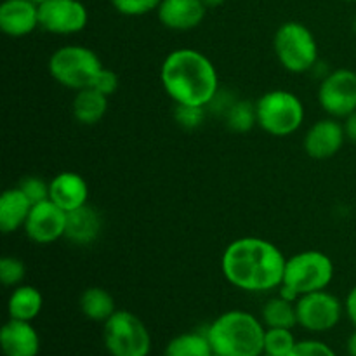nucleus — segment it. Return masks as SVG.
<instances>
[{
	"label": "nucleus",
	"mask_w": 356,
	"mask_h": 356,
	"mask_svg": "<svg viewBox=\"0 0 356 356\" xmlns=\"http://www.w3.org/2000/svg\"><path fill=\"white\" fill-rule=\"evenodd\" d=\"M287 257L275 243L257 236L235 240L222 252V275L245 292H270L284 284Z\"/></svg>",
	"instance_id": "obj_1"
},
{
	"label": "nucleus",
	"mask_w": 356,
	"mask_h": 356,
	"mask_svg": "<svg viewBox=\"0 0 356 356\" xmlns=\"http://www.w3.org/2000/svg\"><path fill=\"white\" fill-rule=\"evenodd\" d=\"M160 80L176 104L207 106L219 90L214 63L197 49L183 47L170 52L162 63Z\"/></svg>",
	"instance_id": "obj_2"
},
{
	"label": "nucleus",
	"mask_w": 356,
	"mask_h": 356,
	"mask_svg": "<svg viewBox=\"0 0 356 356\" xmlns=\"http://www.w3.org/2000/svg\"><path fill=\"white\" fill-rule=\"evenodd\" d=\"M214 353L222 356H263V320L242 309H232L219 315L205 330Z\"/></svg>",
	"instance_id": "obj_3"
},
{
	"label": "nucleus",
	"mask_w": 356,
	"mask_h": 356,
	"mask_svg": "<svg viewBox=\"0 0 356 356\" xmlns=\"http://www.w3.org/2000/svg\"><path fill=\"white\" fill-rule=\"evenodd\" d=\"M103 70L99 56L83 45H63L49 58V73L66 89L82 90L92 87Z\"/></svg>",
	"instance_id": "obj_4"
},
{
	"label": "nucleus",
	"mask_w": 356,
	"mask_h": 356,
	"mask_svg": "<svg viewBox=\"0 0 356 356\" xmlns=\"http://www.w3.org/2000/svg\"><path fill=\"white\" fill-rule=\"evenodd\" d=\"M275 56L287 72H312L318 63V44L315 35L306 24L299 21H287L280 24L273 37Z\"/></svg>",
	"instance_id": "obj_5"
},
{
	"label": "nucleus",
	"mask_w": 356,
	"mask_h": 356,
	"mask_svg": "<svg viewBox=\"0 0 356 356\" xmlns=\"http://www.w3.org/2000/svg\"><path fill=\"white\" fill-rule=\"evenodd\" d=\"M257 125L277 138L294 134L305 122V106L291 90L275 89L263 94L256 103Z\"/></svg>",
	"instance_id": "obj_6"
},
{
	"label": "nucleus",
	"mask_w": 356,
	"mask_h": 356,
	"mask_svg": "<svg viewBox=\"0 0 356 356\" xmlns=\"http://www.w3.org/2000/svg\"><path fill=\"white\" fill-rule=\"evenodd\" d=\"M104 348L111 356H148L152 336L138 315L117 309L104 322Z\"/></svg>",
	"instance_id": "obj_7"
},
{
	"label": "nucleus",
	"mask_w": 356,
	"mask_h": 356,
	"mask_svg": "<svg viewBox=\"0 0 356 356\" xmlns=\"http://www.w3.org/2000/svg\"><path fill=\"white\" fill-rule=\"evenodd\" d=\"M334 280V263L320 250H305L289 257L285 263L284 284L301 296L325 291Z\"/></svg>",
	"instance_id": "obj_8"
},
{
	"label": "nucleus",
	"mask_w": 356,
	"mask_h": 356,
	"mask_svg": "<svg viewBox=\"0 0 356 356\" xmlns=\"http://www.w3.org/2000/svg\"><path fill=\"white\" fill-rule=\"evenodd\" d=\"M298 309V325L308 332H329L343 316V302L334 294L325 291L309 292L296 301Z\"/></svg>",
	"instance_id": "obj_9"
},
{
	"label": "nucleus",
	"mask_w": 356,
	"mask_h": 356,
	"mask_svg": "<svg viewBox=\"0 0 356 356\" xmlns=\"http://www.w3.org/2000/svg\"><path fill=\"white\" fill-rule=\"evenodd\" d=\"M318 103L334 118L356 111V72L339 68L330 72L318 87Z\"/></svg>",
	"instance_id": "obj_10"
},
{
	"label": "nucleus",
	"mask_w": 356,
	"mask_h": 356,
	"mask_svg": "<svg viewBox=\"0 0 356 356\" xmlns=\"http://www.w3.org/2000/svg\"><path fill=\"white\" fill-rule=\"evenodd\" d=\"M42 30L54 35H75L87 26L89 13L80 0H45L38 3Z\"/></svg>",
	"instance_id": "obj_11"
},
{
	"label": "nucleus",
	"mask_w": 356,
	"mask_h": 356,
	"mask_svg": "<svg viewBox=\"0 0 356 356\" xmlns=\"http://www.w3.org/2000/svg\"><path fill=\"white\" fill-rule=\"evenodd\" d=\"M66 214L68 212L63 211L51 200L33 204L26 225H24V233L31 242L40 243V245L65 238Z\"/></svg>",
	"instance_id": "obj_12"
},
{
	"label": "nucleus",
	"mask_w": 356,
	"mask_h": 356,
	"mask_svg": "<svg viewBox=\"0 0 356 356\" xmlns=\"http://www.w3.org/2000/svg\"><path fill=\"white\" fill-rule=\"evenodd\" d=\"M346 141L344 127L337 118H323L313 124L305 136V149L312 159L327 160L339 153Z\"/></svg>",
	"instance_id": "obj_13"
},
{
	"label": "nucleus",
	"mask_w": 356,
	"mask_h": 356,
	"mask_svg": "<svg viewBox=\"0 0 356 356\" xmlns=\"http://www.w3.org/2000/svg\"><path fill=\"white\" fill-rule=\"evenodd\" d=\"M0 28L9 37H24L40 28L38 3L33 0H3L0 6Z\"/></svg>",
	"instance_id": "obj_14"
},
{
	"label": "nucleus",
	"mask_w": 356,
	"mask_h": 356,
	"mask_svg": "<svg viewBox=\"0 0 356 356\" xmlns=\"http://www.w3.org/2000/svg\"><path fill=\"white\" fill-rule=\"evenodd\" d=\"M207 10L202 0H162L156 14L160 23L169 30L188 31L204 21Z\"/></svg>",
	"instance_id": "obj_15"
},
{
	"label": "nucleus",
	"mask_w": 356,
	"mask_h": 356,
	"mask_svg": "<svg viewBox=\"0 0 356 356\" xmlns=\"http://www.w3.org/2000/svg\"><path fill=\"white\" fill-rule=\"evenodd\" d=\"M49 200L65 212L82 207L89 200L87 181L76 172H61L49 181Z\"/></svg>",
	"instance_id": "obj_16"
},
{
	"label": "nucleus",
	"mask_w": 356,
	"mask_h": 356,
	"mask_svg": "<svg viewBox=\"0 0 356 356\" xmlns=\"http://www.w3.org/2000/svg\"><path fill=\"white\" fill-rule=\"evenodd\" d=\"M0 346L6 356H37L40 336L31 322L9 318L0 330Z\"/></svg>",
	"instance_id": "obj_17"
},
{
	"label": "nucleus",
	"mask_w": 356,
	"mask_h": 356,
	"mask_svg": "<svg viewBox=\"0 0 356 356\" xmlns=\"http://www.w3.org/2000/svg\"><path fill=\"white\" fill-rule=\"evenodd\" d=\"M103 232V218L99 211L89 204L66 214L65 238L75 245H90Z\"/></svg>",
	"instance_id": "obj_18"
},
{
	"label": "nucleus",
	"mask_w": 356,
	"mask_h": 356,
	"mask_svg": "<svg viewBox=\"0 0 356 356\" xmlns=\"http://www.w3.org/2000/svg\"><path fill=\"white\" fill-rule=\"evenodd\" d=\"M31 207L33 204L19 188H9L3 191L0 197V232L9 235L16 229L24 228Z\"/></svg>",
	"instance_id": "obj_19"
},
{
	"label": "nucleus",
	"mask_w": 356,
	"mask_h": 356,
	"mask_svg": "<svg viewBox=\"0 0 356 356\" xmlns=\"http://www.w3.org/2000/svg\"><path fill=\"white\" fill-rule=\"evenodd\" d=\"M44 308V296L33 285H17L7 302L9 318L33 322Z\"/></svg>",
	"instance_id": "obj_20"
},
{
	"label": "nucleus",
	"mask_w": 356,
	"mask_h": 356,
	"mask_svg": "<svg viewBox=\"0 0 356 356\" xmlns=\"http://www.w3.org/2000/svg\"><path fill=\"white\" fill-rule=\"evenodd\" d=\"M108 99L110 97L104 96L94 87L76 90L75 97H73V115L83 125L97 124L106 115Z\"/></svg>",
	"instance_id": "obj_21"
},
{
	"label": "nucleus",
	"mask_w": 356,
	"mask_h": 356,
	"mask_svg": "<svg viewBox=\"0 0 356 356\" xmlns=\"http://www.w3.org/2000/svg\"><path fill=\"white\" fill-rule=\"evenodd\" d=\"M261 320L266 329H294L298 325L296 302L282 296L268 299L261 309Z\"/></svg>",
	"instance_id": "obj_22"
},
{
	"label": "nucleus",
	"mask_w": 356,
	"mask_h": 356,
	"mask_svg": "<svg viewBox=\"0 0 356 356\" xmlns=\"http://www.w3.org/2000/svg\"><path fill=\"white\" fill-rule=\"evenodd\" d=\"M80 309L92 322L104 323L115 312V299L106 289L89 287L80 296Z\"/></svg>",
	"instance_id": "obj_23"
},
{
	"label": "nucleus",
	"mask_w": 356,
	"mask_h": 356,
	"mask_svg": "<svg viewBox=\"0 0 356 356\" xmlns=\"http://www.w3.org/2000/svg\"><path fill=\"white\" fill-rule=\"evenodd\" d=\"M211 343L207 334L202 332H184L172 337L165 346L163 356H212Z\"/></svg>",
	"instance_id": "obj_24"
},
{
	"label": "nucleus",
	"mask_w": 356,
	"mask_h": 356,
	"mask_svg": "<svg viewBox=\"0 0 356 356\" xmlns=\"http://www.w3.org/2000/svg\"><path fill=\"white\" fill-rule=\"evenodd\" d=\"M225 120L229 131L238 132V134L249 132L254 125H257L256 104L245 99H236L233 106L226 111Z\"/></svg>",
	"instance_id": "obj_25"
},
{
	"label": "nucleus",
	"mask_w": 356,
	"mask_h": 356,
	"mask_svg": "<svg viewBox=\"0 0 356 356\" xmlns=\"http://www.w3.org/2000/svg\"><path fill=\"white\" fill-rule=\"evenodd\" d=\"M298 344L292 329H266L264 353L268 356H289Z\"/></svg>",
	"instance_id": "obj_26"
},
{
	"label": "nucleus",
	"mask_w": 356,
	"mask_h": 356,
	"mask_svg": "<svg viewBox=\"0 0 356 356\" xmlns=\"http://www.w3.org/2000/svg\"><path fill=\"white\" fill-rule=\"evenodd\" d=\"M207 106H195V104H176L174 108V120L183 129L193 131L205 122Z\"/></svg>",
	"instance_id": "obj_27"
},
{
	"label": "nucleus",
	"mask_w": 356,
	"mask_h": 356,
	"mask_svg": "<svg viewBox=\"0 0 356 356\" xmlns=\"http://www.w3.org/2000/svg\"><path fill=\"white\" fill-rule=\"evenodd\" d=\"M26 275V266L17 257L6 256L0 259V282L6 287H17L24 280Z\"/></svg>",
	"instance_id": "obj_28"
},
{
	"label": "nucleus",
	"mask_w": 356,
	"mask_h": 356,
	"mask_svg": "<svg viewBox=\"0 0 356 356\" xmlns=\"http://www.w3.org/2000/svg\"><path fill=\"white\" fill-rule=\"evenodd\" d=\"M162 0H111L115 10L124 16H145L159 9Z\"/></svg>",
	"instance_id": "obj_29"
},
{
	"label": "nucleus",
	"mask_w": 356,
	"mask_h": 356,
	"mask_svg": "<svg viewBox=\"0 0 356 356\" xmlns=\"http://www.w3.org/2000/svg\"><path fill=\"white\" fill-rule=\"evenodd\" d=\"M17 188L26 195L28 200H30L31 204H38V202L49 200V183L42 179V177L38 176L24 177Z\"/></svg>",
	"instance_id": "obj_30"
},
{
	"label": "nucleus",
	"mask_w": 356,
	"mask_h": 356,
	"mask_svg": "<svg viewBox=\"0 0 356 356\" xmlns=\"http://www.w3.org/2000/svg\"><path fill=\"white\" fill-rule=\"evenodd\" d=\"M289 356H337L336 351L329 346V344L322 343L316 339H306L298 341L294 350L291 351Z\"/></svg>",
	"instance_id": "obj_31"
},
{
	"label": "nucleus",
	"mask_w": 356,
	"mask_h": 356,
	"mask_svg": "<svg viewBox=\"0 0 356 356\" xmlns=\"http://www.w3.org/2000/svg\"><path fill=\"white\" fill-rule=\"evenodd\" d=\"M92 87H94V89L99 90V92H103L104 96H108V97L113 96V94L117 92V89H118L117 73L111 72V70L104 68V66H103V70L99 72V75H97L96 80H94Z\"/></svg>",
	"instance_id": "obj_32"
},
{
	"label": "nucleus",
	"mask_w": 356,
	"mask_h": 356,
	"mask_svg": "<svg viewBox=\"0 0 356 356\" xmlns=\"http://www.w3.org/2000/svg\"><path fill=\"white\" fill-rule=\"evenodd\" d=\"M236 101V97L233 96V92L226 89H219L218 94L212 97L211 103L207 104V110L212 111L216 115H226V111L233 106V103Z\"/></svg>",
	"instance_id": "obj_33"
},
{
	"label": "nucleus",
	"mask_w": 356,
	"mask_h": 356,
	"mask_svg": "<svg viewBox=\"0 0 356 356\" xmlns=\"http://www.w3.org/2000/svg\"><path fill=\"white\" fill-rule=\"evenodd\" d=\"M344 312H346L350 322L356 327V285L350 291V294L346 296V301H344Z\"/></svg>",
	"instance_id": "obj_34"
},
{
	"label": "nucleus",
	"mask_w": 356,
	"mask_h": 356,
	"mask_svg": "<svg viewBox=\"0 0 356 356\" xmlns=\"http://www.w3.org/2000/svg\"><path fill=\"white\" fill-rule=\"evenodd\" d=\"M344 127V134H346V139H350L351 143L356 145V111H353L351 115H348L343 122Z\"/></svg>",
	"instance_id": "obj_35"
},
{
	"label": "nucleus",
	"mask_w": 356,
	"mask_h": 356,
	"mask_svg": "<svg viewBox=\"0 0 356 356\" xmlns=\"http://www.w3.org/2000/svg\"><path fill=\"white\" fill-rule=\"evenodd\" d=\"M346 350L348 355L350 356H356V330L348 337V343H346Z\"/></svg>",
	"instance_id": "obj_36"
},
{
	"label": "nucleus",
	"mask_w": 356,
	"mask_h": 356,
	"mask_svg": "<svg viewBox=\"0 0 356 356\" xmlns=\"http://www.w3.org/2000/svg\"><path fill=\"white\" fill-rule=\"evenodd\" d=\"M202 2L205 3V7H207V9H214V7L222 6V3H225L226 0H202Z\"/></svg>",
	"instance_id": "obj_37"
},
{
	"label": "nucleus",
	"mask_w": 356,
	"mask_h": 356,
	"mask_svg": "<svg viewBox=\"0 0 356 356\" xmlns=\"http://www.w3.org/2000/svg\"><path fill=\"white\" fill-rule=\"evenodd\" d=\"M33 2H37V3H42V2H45V0H33Z\"/></svg>",
	"instance_id": "obj_38"
},
{
	"label": "nucleus",
	"mask_w": 356,
	"mask_h": 356,
	"mask_svg": "<svg viewBox=\"0 0 356 356\" xmlns=\"http://www.w3.org/2000/svg\"><path fill=\"white\" fill-rule=\"evenodd\" d=\"M353 28H355V33H356V19H355V24H353Z\"/></svg>",
	"instance_id": "obj_39"
},
{
	"label": "nucleus",
	"mask_w": 356,
	"mask_h": 356,
	"mask_svg": "<svg viewBox=\"0 0 356 356\" xmlns=\"http://www.w3.org/2000/svg\"><path fill=\"white\" fill-rule=\"evenodd\" d=\"M212 356H222V355H219V353H214Z\"/></svg>",
	"instance_id": "obj_40"
},
{
	"label": "nucleus",
	"mask_w": 356,
	"mask_h": 356,
	"mask_svg": "<svg viewBox=\"0 0 356 356\" xmlns=\"http://www.w3.org/2000/svg\"><path fill=\"white\" fill-rule=\"evenodd\" d=\"M346 2H356V0H346Z\"/></svg>",
	"instance_id": "obj_41"
}]
</instances>
